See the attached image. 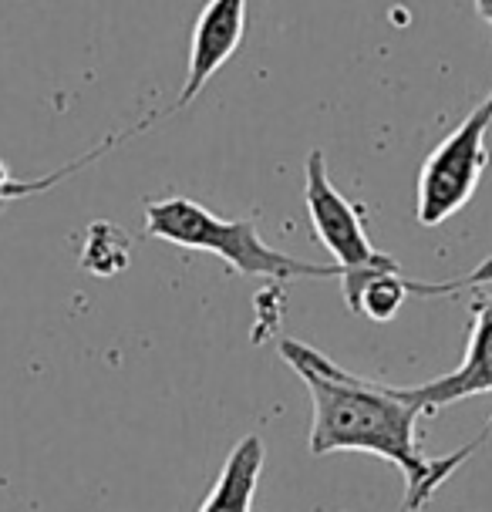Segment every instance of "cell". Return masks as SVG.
Listing matches in <instances>:
<instances>
[{"mask_svg":"<svg viewBox=\"0 0 492 512\" xmlns=\"http://www.w3.org/2000/svg\"><path fill=\"white\" fill-rule=\"evenodd\" d=\"M172 112L169 108H162V112H152V115H145L139 125H132V128H125V132H115V135H108V139L102 142V145H95L85 159H75V162H68L65 169H58V172H51L48 179H17V176H11V169L0 162V206L4 203H14V199H27V196H38V192H48V189H54L58 182H65L71 172H78V169H85V166H91L95 159H102V155L108 152V149H118V145H125L129 139H135V135H142L145 128H152L159 122V118H169Z\"/></svg>","mask_w":492,"mask_h":512,"instance_id":"cell-8","label":"cell"},{"mask_svg":"<svg viewBox=\"0 0 492 512\" xmlns=\"http://www.w3.org/2000/svg\"><path fill=\"white\" fill-rule=\"evenodd\" d=\"M132 260V240L122 233V226L95 219L81 240V270L98 280L118 277Z\"/></svg>","mask_w":492,"mask_h":512,"instance_id":"cell-9","label":"cell"},{"mask_svg":"<svg viewBox=\"0 0 492 512\" xmlns=\"http://www.w3.org/2000/svg\"><path fill=\"white\" fill-rule=\"evenodd\" d=\"M476 11L486 24H492V0H476Z\"/></svg>","mask_w":492,"mask_h":512,"instance_id":"cell-10","label":"cell"},{"mask_svg":"<svg viewBox=\"0 0 492 512\" xmlns=\"http://www.w3.org/2000/svg\"><path fill=\"white\" fill-rule=\"evenodd\" d=\"M145 236L186 250L213 253L240 277H257L284 283L294 277L304 280H341L337 263H307L290 253L273 250L260 240L257 226L250 219H223L203 203L186 196L156 199L145 206Z\"/></svg>","mask_w":492,"mask_h":512,"instance_id":"cell-2","label":"cell"},{"mask_svg":"<svg viewBox=\"0 0 492 512\" xmlns=\"http://www.w3.org/2000/svg\"><path fill=\"white\" fill-rule=\"evenodd\" d=\"M280 354L311 391V455L368 452L398 465L405 475L402 512H422L428 499L445 486V479L459 465H466L486 442L479 435L462 452H452L445 459H425L418 445V418L425 415V408L412 388L358 378L300 341H280Z\"/></svg>","mask_w":492,"mask_h":512,"instance_id":"cell-1","label":"cell"},{"mask_svg":"<svg viewBox=\"0 0 492 512\" xmlns=\"http://www.w3.org/2000/svg\"><path fill=\"white\" fill-rule=\"evenodd\" d=\"M243 34H246V0H209L193 24L186 81H182V91L169 112L186 108L213 81L216 71L240 48Z\"/></svg>","mask_w":492,"mask_h":512,"instance_id":"cell-5","label":"cell"},{"mask_svg":"<svg viewBox=\"0 0 492 512\" xmlns=\"http://www.w3.org/2000/svg\"><path fill=\"white\" fill-rule=\"evenodd\" d=\"M267 462V448H263L260 435H246L233 445V452L226 455L223 472L216 479L213 492L206 496L199 512H250L253 496L260 486V472Z\"/></svg>","mask_w":492,"mask_h":512,"instance_id":"cell-7","label":"cell"},{"mask_svg":"<svg viewBox=\"0 0 492 512\" xmlns=\"http://www.w3.org/2000/svg\"><path fill=\"white\" fill-rule=\"evenodd\" d=\"M304 203H307V216H311L317 243L331 253V263H337L344 273L402 270V263H398L395 256L375 250V243L368 240V233H364V209L354 206L348 196L337 192L331 176H327V162L321 149H314L307 155Z\"/></svg>","mask_w":492,"mask_h":512,"instance_id":"cell-4","label":"cell"},{"mask_svg":"<svg viewBox=\"0 0 492 512\" xmlns=\"http://www.w3.org/2000/svg\"><path fill=\"white\" fill-rule=\"evenodd\" d=\"M469 310H472V331L462 364L452 374H442V378L412 388L415 398L422 401L425 415L449 408L462 398L489 395L492 391V297L476 294Z\"/></svg>","mask_w":492,"mask_h":512,"instance_id":"cell-6","label":"cell"},{"mask_svg":"<svg viewBox=\"0 0 492 512\" xmlns=\"http://www.w3.org/2000/svg\"><path fill=\"white\" fill-rule=\"evenodd\" d=\"M492 128V91L452 128V135L425 159L418 172L415 219L422 226H442L472 199L489 166L486 135Z\"/></svg>","mask_w":492,"mask_h":512,"instance_id":"cell-3","label":"cell"}]
</instances>
